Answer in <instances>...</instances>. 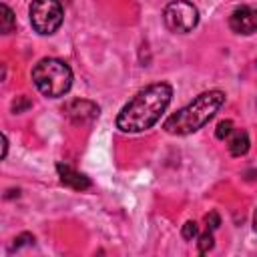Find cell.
<instances>
[{
	"instance_id": "obj_1",
	"label": "cell",
	"mask_w": 257,
	"mask_h": 257,
	"mask_svg": "<svg viewBox=\"0 0 257 257\" xmlns=\"http://www.w3.org/2000/svg\"><path fill=\"white\" fill-rule=\"evenodd\" d=\"M173 98V86L169 82H153L139 90L116 114V128L122 133L149 131L161 114L167 110Z\"/></svg>"
},
{
	"instance_id": "obj_2",
	"label": "cell",
	"mask_w": 257,
	"mask_h": 257,
	"mask_svg": "<svg viewBox=\"0 0 257 257\" xmlns=\"http://www.w3.org/2000/svg\"><path fill=\"white\" fill-rule=\"evenodd\" d=\"M225 104V92L223 90H205L195 100H191L187 106L171 114L165 122L163 128L169 135H191L199 128H203Z\"/></svg>"
},
{
	"instance_id": "obj_3",
	"label": "cell",
	"mask_w": 257,
	"mask_h": 257,
	"mask_svg": "<svg viewBox=\"0 0 257 257\" xmlns=\"http://www.w3.org/2000/svg\"><path fill=\"white\" fill-rule=\"evenodd\" d=\"M34 86L48 98H60L64 96L72 86V70L70 66L60 58H42L34 64L32 72Z\"/></svg>"
},
{
	"instance_id": "obj_4",
	"label": "cell",
	"mask_w": 257,
	"mask_h": 257,
	"mask_svg": "<svg viewBox=\"0 0 257 257\" xmlns=\"http://www.w3.org/2000/svg\"><path fill=\"white\" fill-rule=\"evenodd\" d=\"M28 14H30L32 28L38 34L48 36V34H54L60 28L64 10H62L60 0H32V4L28 8Z\"/></svg>"
},
{
	"instance_id": "obj_5",
	"label": "cell",
	"mask_w": 257,
	"mask_h": 257,
	"mask_svg": "<svg viewBox=\"0 0 257 257\" xmlns=\"http://www.w3.org/2000/svg\"><path fill=\"white\" fill-rule=\"evenodd\" d=\"M163 20L171 32L187 34L199 24V10L189 0H173L165 6Z\"/></svg>"
},
{
	"instance_id": "obj_6",
	"label": "cell",
	"mask_w": 257,
	"mask_h": 257,
	"mask_svg": "<svg viewBox=\"0 0 257 257\" xmlns=\"http://www.w3.org/2000/svg\"><path fill=\"white\" fill-rule=\"evenodd\" d=\"M98 104L92 102V100H84V98H74V100H68L64 104V114L74 122V124H84V122H90L92 118L98 116Z\"/></svg>"
},
{
	"instance_id": "obj_7",
	"label": "cell",
	"mask_w": 257,
	"mask_h": 257,
	"mask_svg": "<svg viewBox=\"0 0 257 257\" xmlns=\"http://www.w3.org/2000/svg\"><path fill=\"white\" fill-rule=\"evenodd\" d=\"M229 26L235 34H253L257 32V6H241L229 16Z\"/></svg>"
},
{
	"instance_id": "obj_8",
	"label": "cell",
	"mask_w": 257,
	"mask_h": 257,
	"mask_svg": "<svg viewBox=\"0 0 257 257\" xmlns=\"http://www.w3.org/2000/svg\"><path fill=\"white\" fill-rule=\"evenodd\" d=\"M56 173L60 177V183L66 185V187H70V189H74V191H86V189L92 187V183H90V179L86 175L74 171L72 167H68L64 163H58L56 165Z\"/></svg>"
},
{
	"instance_id": "obj_9",
	"label": "cell",
	"mask_w": 257,
	"mask_h": 257,
	"mask_svg": "<svg viewBox=\"0 0 257 257\" xmlns=\"http://www.w3.org/2000/svg\"><path fill=\"white\" fill-rule=\"evenodd\" d=\"M249 145H251L249 143V135L243 128H237L227 137V147H229V153L233 157H243L249 151Z\"/></svg>"
},
{
	"instance_id": "obj_10",
	"label": "cell",
	"mask_w": 257,
	"mask_h": 257,
	"mask_svg": "<svg viewBox=\"0 0 257 257\" xmlns=\"http://www.w3.org/2000/svg\"><path fill=\"white\" fill-rule=\"evenodd\" d=\"M0 12H2V22H0L2 34H12L16 30V16H14V12L10 10L8 4H2L0 6Z\"/></svg>"
},
{
	"instance_id": "obj_11",
	"label": "cell",
	"mask_w": 257,
	"mask_h": 257,
	"mask_svg": "<svg viewBox=\"0 0 257 257\" xmlns=\"http://www.w3.org/2000/svg\"><path fill=\"white\" fill-rule=\"evenodd\" d=\"M215 245V239H213V231H205V233H199L197 237V251L203 255V253H209Z\"/></svg>"
},
{
	"instance_id": "obj_12",
	"label": "cell",
	"mask_w": 257,
	"mask_h": 257,
	"mask_svg": "<svg viewBox=\"0 0 257 257\" xmlns=\"http://www.w3.org/2000/svg\"><path fill=\"white\" fill-rule=\"evenodd\" d=\"M181 235H183L185 241L197 239V237H199V225H197L195 221H187V223L183 225V229H181Z\"/></svg>"
},
{
	"instance_id": "obj_13",
	"label": "cell",
	"mask_w": 257,
	"mask_h": 257,
	"mask_svg": "<svg viewBox=\"0 0 257 257\" xmlns=\"http://www.w3.org/2000/svg\"><path fill=\"white\" fill-rule=\"evenodd\" d=\"M233 133V122L231 120H221L219 124H217V131H215V135H217V139H227L229 135Z\"/></svg>"
},
{
	"instance_id": "obj_14",
	"label": "cell",
	"mask_w": 257,
	"mask_h": 257,
	"mask_svg": "<svg viewBox=\"0 0 257 257\" xmlns=\"http://www.w3.org/2000/svg\"><path fill=\"white\" fill-rule=\"evenodd\" d=\"M30 106H32V102H30L26 96H22V94L16 96V100L12 102V110H14V112H24V110L30 108Z\"/></svg>"
},
{
	"instance_id": "obj_15",
	"label": "cell",
	"mask_w": 257,
	"mask_h": 257,
	"mask_svg": "<svg viewBox=\"0 0 257 257\" xmlns=\"http://www.w3.org/2000/svg\"><path fill=\"white\" fill-rule=\"evenodd\" d=\"M32 243H34V235H30V233H22V235H18V237L14 239L12 249H20V247H24V245H32Z\"/></svg>"
},
{
	"instance_id": "obj_16",
	"label": "cell",
	"mask_w": 257,
	"mask_h": 257,
	"mask_svg": "<svg viewBox=\"0 0 257 257\" xmlns=\"http://www.w3.org/2000/svg\"><path fill=\"white\" fill-rule=\"evenodd\" d=\"M205 223H207V229H209V231H215V229L221 225V219H219V215H217L215 211H211V213L205 215Z\"/></svg>"
},
{
	"instance_id": "obj_17",
	"label": "cell",
	"mask_w": 257,
	"mask_h": 257,
	"mask_svg": "<svg viewBox=\"0 0 257 257\" xmlns=\"http://www.w3.org/2000/svg\"><path fill=\"white\" fill-rule=\"evenodd\" d=\"M6 153H8V137L2 133V159H6Z\"/></svg>"
},
{
	"instance_id": "obj_18",
	"label": "cell",
	"mask_w": 257,
	"mask_h": 257,
	"mask_svg": "<svg viewBox=\"0 0 257 257\" xmlns=\"http://www.w3.org/2000/svg\"><path fill=\"white\" fill-rule=\"evenodd\" d=\"M253 229L257 231V209H255V213H253Z\"/></svg>"
}]
</instances>
